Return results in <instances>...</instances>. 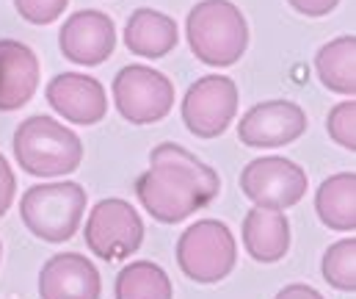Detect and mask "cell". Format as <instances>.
<instances>
[{
	"label": "cell",
	"instance_id": "6da1fadb",
	"mask_svg": "<svg viewBox=\"0 0 356 299\" xmlns=\"http://www.w3.org/2000/svg\"><path fill=\"white\" fill-rule=\"evenodd\" d=\"M221 192V178L185 147L163 141L149 153V169L138 175L136 194L161 224H179L207 208Z\"/></svg>",
	"mask_w": 356,
	"mask_h": 299
},
{
	"label": "cell",
	"instance_id": "7a4b0ae2",
	"mask_svg": "<svg viewBox=\"0 0 356 299\" xmlns=\"http://www.w3.org/2000/svg\"><path fill=\"white\" fill-rule=\"evenodd\" d=\"M11 150L19 169L33 178H64L83 161L81 136L47 114L22 119L14 130Z\"/></svg>",
	"mask_w": 356,
	"mask_h": 299
},
{
	"label": "cell",
	"instance_id": "3957f363",
	"mask_svg": "<svg viewBox=\"0 0 356 299\" xmlns=\"http://www.w3.org/2000/svg\"><path fill=\"white\" fill-rule=\"evenodd\" d=\"M185 36L191 53L216 70L232 67L249 47V25L243 11L229 0H202L188 11Z\"/></svg>",
	"mask_w": 356,
	"mask_h": 299
},
{
	"label": "cell",
	"instance_id": "277c9868",
	"mask_svg": "<svg viewBox=\"0 0 356 299\" xmlns=\"http://www.w3.org/2000/svg\"><path fill=\"white\" fill-rule=\"evenodd\" d=\"M86 189L75 181H56L31 186L19 199L22 224L47 244L70 241L83 224Z\"/></svg>",
	"mask_w": 356,
	"mask_h": 299
},
{
	"label": "cell",
	"instance_id": "5b68a950",
	"mask_svg": "<svg viewBox=\"0 0 356 299\" xmlns=\"http://www.w3.org/2000/svg\"><path fill=\"white\" fill-rule=\"evenodd\" d=\"M238 263V244L232 230L218 219H202L188 224L177 241L179 272L202 286L221 283Z\"/></svg>",
	"mask_w": 356,
	"mask_h": 299
},
{
	"label": "cell",
	"instance_id": "8992f818",
	"mask_svg": "<svg viewBox=\"0 0 356 299\" xmlns=\"http://www.w3.org/2000/svg\"><path fill=\"white\" fill-rule=\"evenodd\" d=\"M113 102L116 111L133 125H152L172 114L175 108V86L172 81L152 67L130 64L122 67L113 78Z\"/></svg>",
	"mask_w": 356,
	"mask_h": 299
},
{
	"label": "cell",
	"instance_id": "52a82bcc",
	"mask_svg": "<svg viewBox=\"0 0 356 299\" xmlns=\"http://www.w3.org/2000/svg\"><path fill=\"white\" fill-rule=\"evenodd\" d=\"M86 247L102 261H124L144 244V222L138 210L119 197L99 199L89 210Z\"/></svg>",
	"mask_w": 356,
	"mask_h": 299
},
{
	"label": "cell",
	"instance_id": "ba28073f",
	"mask_svg": "<svg viewBox=\"0 0 356 299\" xmlns=\"http://www.w3.org/2000/svg\"><path fill=\"white\" fill-rule=\"evenodd\" d=\"M309 189L307 172L282 155L254 158L241 169V192L257 208L287 210L298 205Z\"/></svg>",
	"mask_w": 356,
	"mask_h": 299
},
{
	"label": "cell",
	"instance_id": "9c48e42d",
	"mask_svg": "<svg viewBox=\"0 0 356 299\" xmlns=\"http://www.w3.org/2000/svg\"><path fill=\"white\" fill-rule=\"evenodd\" d=\"M238 86L227 75H204L193 81L182 98V122L199 139L221 136L238 114Z\"/></svg>",
	"mask_w": 356,
	"mask_h": 299
},
{
	"label": "cell",
	"instance_id": "30bf717a",
	"mask_svg": "<svg viewBox=\"0 0 356 299\" xmlns=\"http://www.w3.org/2000/svg\"><path fill=\"white\" fill-rule=\"evenodd\" d=\"M307 133V114L293 100H266L252 105L238 122L246 147H284Z\"/></svg>",
	"mask_w": 356,
	"mask_h": 299
},
{
	"label": "cell",
	"instance_id": "8fae6325",
	"mask_svg": "<svg viewBox=\"0 0 356 299\" xmlns=\"http://www.w3.org/2000/svg\"><path fill=\"white\" fill-rule=\"evenodd\" d=\"M61 56L78 67H99L113 56L116 28L108 14L97 8H83L67 17L58 33Z\"/></svg>",
	"mask_w": 356,
	"mask_h": 299
},
{
	"label": "cell",
	"instance_id": "7c38bea8",
	"mask_svg": "<svg viewBox=\"0 0 356 299\" xmlns=\"http://www.w3.org/2000/svg\"><path fill=\"white\" fill-rule=\"evenodd\" d=\"M44 98L56 114H61L67 122H75V125H97L108 114L105 86L97 78L83 75V72L56 75L47 84Z\"/></svg>",
	"mask_w": 356,
	"mask_h": 299
},
{
	"label": "cell",
	"instance_id": "4fadbf2b",
	"mask_svg": "<svg viewBox=\"0 0 356 299\" xmlns=\"http://www.w3.org/2000/svg\"><path fill=\"white\" fill-rule=\"evenodd\" d=\"M99 272L81 252H58L39 272L42 299H99Z\"/></svg>",
	"mask_w": 356,
	"mask_h": 299
},
{
	"label": "cell",
	"instance_id": "5bb4252c",
	"mask_svg": "<svg viewBox=\"0 0 356 299\" xmlns=\"http://www.w3.org/2000/svg\"><path fill=\"white\" fill-rule=\"evenodd\" d=\"M39 89V59L19 39H0V114L19 111Z\"/></svg>",
	"mask_w": 356,
	"mask_h": 299
},
{
	"label": "cell",
	"instance_id": "9a60e30c",
	"mask_svg": "<svg viewBox=\"0 0 356 299\" xmlns=\"http://www.w3.org/2000/svg\"><path fill=\"white\" fill-rule=\"evenodd\" d=\"M241 238H243L249 258H254L257 263H276L290 250V222L284 210H270V208L254 205L243 219Z\"/></svg>",
	"mask_w": 356,
	"mask_h": 299
},
{
	"label": "cell",
	"instance_id": "2e32d148",
	"mask_svg": "<svg viewBox=\"0 0 356 299\" xmlns=\"http://www.w3.org/2000/svg\"><path fill=\"white\" fill-rule=\"evenodd\" d=\"M177 22L155 8H136L124 25V45L144 59H163L177 47Z\"/></svg>",
	"mask_w": 356,
	"mask_h": 299
},
{
	"label": "cell",
	"instance_id": "e0dca14e",
	"mask_svg": "<svg viewBox=\"0 0 356 299\" xmlns=\"http://www.w3.org/2000/svg\"><path fill=\"white\" fill-rule=\"evenodd\" d=\"M315 210L321 222L340 233L356 230V175L337 172L326 178L315 194Z\"/></svg>",
	"mask_w": 356,
	"mask_h": 299
},
{
	"label": "cell",
	"instance_id": "ac0fdd59",
	"mask_svg": "<svg viewBox=\"0 0 356 299\" xmlns=\"http://www.w3.org/2000/svg\"><path fill=\"white\" fill-rule=\"evenodd\" d=\"M321 84L334 95H356V36H337L315 53Z\"/></svg>",
	"mask_w": 356,
	"mask_h": 299
},
{
	"label": "cell",
	"instance_id": "d6986e66",
	"mask_svg": "<svg viewBox=\"0 0 356 299\" xmlns=\"http://www.w3.org/2000/svg\"><path fill=\"white\" fill-rule=\"evenodd\" d=\"M116 299H175L169 275L152 261H133L116 275Z\"/></svg>",
	"mask_w": 356,
	"mask_h": 299
},
{
	"label": "cell",
	"instance_id": "ffe728a7",
	"mask_svg": "<svg viewBox=\"0 0 356 299\" xmlns=\"http://www.w3.org/2000/svg\"><path fill=\"white\" fill-rule=\"evenodd\" d=\"M323 280L343 294H354L356 291V238H343L337 244H332L323 252V263H321Z\"/></svg>",
	"mask_w": 356,
	"mask_h": 299
},
{
	"label": "cell",
	"instance_id": "44dd1931",
	"mask_svg": "<svg viewBox=\"0 0 356 299\" xmlns=\"http://www.w3.org/2000/svg\"><path fill=\"white\" fill-rule=\"evenodd\" d=\"M326 130H329V136L340 144V147H346V150H356V102L354 98L346 100V102H337L332 111H329V116H326Z\"/></svg>",
	"mask_w": 356,
	"mask_h": 299
},
{
	"label": "cell",
	"instance_id": "7402d4cb",
	"mask_svg": "<svg viewBox=\"0 0 356 299\" xmlns=\"http://www.w3.org/2000/svg\"><path fill=\"white\" fill-rule=\"evenodd\" d=\"M70 0H14L17 14L31 25H50L56 22Z\"/></svg>",
	"mask_w": 356,
	"mask_h": 299
},
{
	"label": "cell",
	"instance_id": "603a6c76",
	"mask_svg": "<svg viewBox=\"0 0 356 299\" xmlns=\"http://www.w3.org/2000/svg\"><path fill=\"white\" fill-rule=\"evenodd\" d=\"M14 194H17V181H14L11 164L0 155V216L8 213V208L14 205Z\"/></svg>",
	"mask_w": 356,
	"mask_h": 299
},
{
	"label": "cell",
	"instance_id": "cb8c5ba5",
	"mask_svg": "<svg viewBox=\"0 0 356 299\" xmlns=\"http://www.w3.org/2000/svg\"><path fill=\"white\" fill-rule=\"evenodd\" d=\"M298 14L304 17H326L329 11L337 8L340 0H287Z\"/></svg>",
	"mask_w": 356,
	"mask_h": 299
},
{
	"label": "cell",
	"instance_id": "d4e9b609",
	"mask_svg": "<svg viewBox=\"0 0 356 299\" xmlns=\"http://www.w3.org/2000/svg\"><path fill=\"white\" fill-rule=\"evenodd\" d=\"M273 299H323V294L315 291V289L307 286V283H290V286H284Z\"/></svg>",
	"mask_w": 356,
	"mask_h": 299
},
{
	"label": "cell",
	"instance_id": "484cf974",
	"mask_svg": "<svg viewBox=\"0 0 356 299\" xmlns=\"http://www.w3.org/2000/svg\"><path fill=\"white\" fill-rule=\"evenodd\" d=\"M0 252H3V250H0Z\"/></svg>",
	"mask_w": 356,
	"mask_h": 299
}]
</instances>
